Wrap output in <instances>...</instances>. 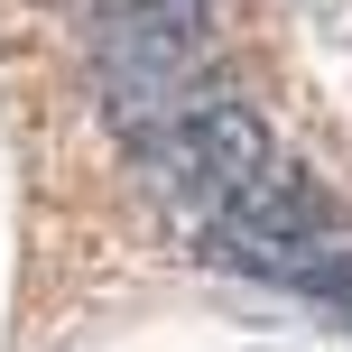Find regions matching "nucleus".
Instances as JSON below:
<instances>
[{
  "instance_id": "obj_1",
  "label": "nucleus",
  "mask_w": 352,
  "mask_h": 352,
  "mask_svg": "<svg viewBox=\"0 0 352 352\" xmlns=\"http://www.w3.org/2000/svg\"><path fill=\"white\" fill-rule=\"evenodd\" d=\"M204 37H213V0H93V93L121 148L195 93Z\"/></svg>"
},
{
  "instance_id": "obj_2",
  "label": "nucleus",
  "mask_w": 352,
  "mask_h": 352,
  "mask_svg": "<svg viewBox=\"0 0 352 352\" xmlns=\"http://www.w3.org/2000/svg\"><path fill=\"white\" fill-rule=\"evenodd\" d=\"M37 10H93V0H37Z\"/></svg>"
},
{
  "instance_id": "obj_3",
  "label": "nucleus",
  "mask_w": 352,
  "mask_h": 352,
  "mask_svg": "<svg viewBox=\"0 0 352 352\" xmlns=\"http://www.w3.org/2000/svg\"><path fill=\"white\" fill-rule=\"evenodd\" d=\"M213 10H223V0H213Z\"/></svg>"
}]
</instances>
